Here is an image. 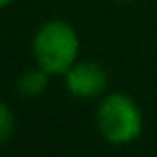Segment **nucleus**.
I'll list each match as a JSON object with an SVG mask.
<instances>
[{"label":"nucleus","instance_id":"1","mask_svg":"<svg viewBox=\"0 0 157 157\" xmlns=\"http://www.w3.org/2000/svg\"><path fill=\"white\" fill-rule=\"evenodd\" d=\"M34 58L48 74H64L76 64L80 40L70 24L52 20L40 26L34 36Z\"/></svg>","mask_w":157,"mask_h":157},{"label":"nucleus","instance_id":"2","mask_svg":"<svg viewBox=\"0 0 157 157\" xmlns=\"http://www.w3.org/2000/svg\"><path fill=\"white\" fill-rule=\"evenodd\" d=\"M98 125L109 143H129L141 133V113L125 94H109L98 107Z\"/></svg>","mask_w":157,"mask_h":157},{"label":"nucleus","instance_id":"3","mask_svg":"<svg viewBox=\"0 0 157 157\" xmlns=\"http://www.w3.org/2000/svg\"><path fill=\"white\" fill-rule=\"evenodd\" d=\"M66 86L76 98H96L107 86V76L96 62H80L66 72Z\"/></svg>","mask_w":157,"mask_h":157},{"label":"nucleus","instance_id":"4","mask_svg":"<svg viewBox=\"0 0 157 157\" xmlns=\"http://www.w3.org/2000/svg\"><path fill=\"white\" fill-rule=\"evenodd\" d=\"M48 72H44L42 68H40V72H26L22 78H20L18 82V90L22 96L26 98H32V96H40V94L46 90L48 86Z\"/></svg>","mask_w":157,"mask_h":157},{"label":"nucleus","instance_id":"5","mask_svg":"<svg viewBox=\"0 0 157 157\" xmlns=\"http://www.w3.org/2000/svg\"><path fill=\"white\" fill-rule=\"evenodd\" d=\"M2 121H0V133H2V141L6 143L8 139H10L12 135V129H14V125H12V113H10V107L4 104L2 107Z\"/></svg>","mask_w":157,"mask_h":157},{"label":"nucleus","instance_id":"6","mask_svg":"<svg viewBox=\"0 0 157 157\" xmlns=\"http://www.w3.org/2000/svg\"><path fill=\"white\" fill-rule=\"evenodd\" d=\"M10 2H12V0H0V4H2V6H8Z\"/></svg>","mask_w":157,"mask_h":157},{"label":"nucleus","instance_id":"7","mask_svg":"<svg viewBox=\"0 0 157 157\" xmlns=\"http://www.w3.org/2000/svg\"><path fill=\"white\" fill-rule=\"evenodd\" d=\"M127 2H129V0H127Z\"/></svg>","mask_w":157,"mask_h":157}]
</instances>
